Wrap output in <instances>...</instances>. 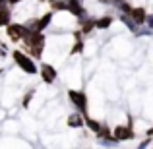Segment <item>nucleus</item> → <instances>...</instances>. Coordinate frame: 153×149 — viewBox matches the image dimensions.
<instances>
[{"instance_id":"9d476101","label":"nucleus","mask_w":153,"mask_h":149,"mask_svg":"<svg viewBox=\"0 0 153 149\" xmlns=\"http://www.w3.org/2000/svg\"><path fill=\"white\" fill-rule=\"evenodd\" d=\"M111 23H112V18H111V16L99 18V19H95V29H107Z\"/></svg>"},{"instance_id":"f257e3e1","label":"nucleus","mask_w":153,"mask_h":149,"mask_svg":"<svg viewBox=\"0 0 153 149\" xmlns=\"http://www.w3.org/2000/svg\"><path fill=\"white\" fill-rule=\"evenodd\" d=\"M14 60L23 72H27V74H37V66L33 64V60L27 54H23V52H19V50H14Z\"/></svg>"},{"instance_id":"0eeeda50","label":"nucleus","mask_w":153,"mask_h":149,"mask_svg":"<svg viewBox=\"0 0 153 149\" xmlns=\"http://www.w3.org/2000/svg\"><path fill=\"white\" fill-rule=\"evenodd\" d=\"M41 76H43V79H45L47 83H52L54 78H56V70L51 66V64H43L41 66Z\"/></svg>"},{"instance_id":"4be33fe9","label":"nucleus","mask_w":153,"mask_h":149,"mask_svg":"<svg viewBox=\"0 0 153 149\" xmlns=\"http://www.w3.org/2000/svg\"><path fill=\"white\" fill-rule=\"evenodd\" d=\"M101 4H111V0H99Z\"/></svg>"},{"instance_id":"f3484780","label":"nucleus","mask_w":153,"mask_h":149,"mask_svg":"<svg viewBox=\"0 0 153 149\" xmlns=\"http://www.w3.org/2000/svg\"><path fill=\"white\" fill-rule=\"evenodd\" d=\"M31 99H33V91H29V93H27L25 97H23V107H29Z\"/></svg>"},{"instance_id":"423d86ee","label":"nucleus","mask_w":153,"mask_h":149,"mask_svg":"<svg viewBox=\"0 0 153 149\" xmlns=\"http://www.w3.org/2000/svg\"><path fill=\"white\" fill-rule=\"evenodd\" d=\"M8 37L12 39V41H18V39H22V33H23V25H19V23H8Z\"/></svg>"},{"instance_id":"39448f33","label":"nucleus","mask_w":153,"mask_h":149,"mask_svg":"<svg viewBox=\"0 0 153 149\" xmlns=\"http://www.w3.org/2000/svg\"><path fill=\"white\" fill-rule=\"evenodd\" d=\"M128 16L132 18V21H134L136 25L146 23V10H143V8H132V10L128 12Z\"/></svg>"},{"instance_id":"412c9836","label":"nucleus","mask_w":153,"mask_h":149,"mask_svg":"<svg viewBox=\"0 0 153 149\" xmlns=\"http://www.w3.org/2000/svg\"><path fill=\"white\" fill-rule=\"evenodd\" d=\"M147 136H149V138H153V128H149V130H147Z\"/></svg>"},{"instance_id":"f8f14e48","label":"nucleus","mask_w":153,"mask_h":149,"mask_svg":"<svg viewBox=\"0 0 153 149\" xmlns=\"http://www.w3.org/2000/svg\"><path fill=\"white\" fill-rule=\"evenodd\" d=\"M8 23H10V12L4 4V6H0V25H8Z\"/></svg>"},{"instance_id":"7ed1b4c3","label":"nucleus","mask_w":153,"mask_h":149,"mask_svg":"<svg viewBox=\"0 0 153 149\" xmlns=\"http://www.w3.org/2000/svg\"><path fill=\"white\" fill-rule=\"evenodd\" d=\"M112 138L114 142H124V139H132L134 138V132H132V126H118L112 132Z\"/></svg>"},{"instance_id":"6ab92c4d","label":"nucleus","mask_w":153,"mask_h":149,"mask_svg":"<svg viewBox=\"0 0 153 149\" xmlns=\"http://www.w3.org/2000/svg\"><path fill=\"white\" fill-rule=\"evenodd\" d=\"M149 142H151V138H149V136H147V139H146V142L142 143V147H147V145H149Z\"/></svg>"},{"instance_id":"dca6fc26","label":"nucleus","mask_w":153,"mask_h":149,"mask_svg":"<svg viewBox=\"0 0 153 149\" xmlns=\"http://www.w3.org/2000/svg\"><path fill=\"white\" fill-rule=\"evenodd\" d=\"M83 50V43L82 41H78L76 43V47H72V54H76V52H82Z\"/></svg>"},{"instance_id":"2eb2a0df","label":"nucleus","mask_w":153,"mask_h":149,"mask_svg":"<svg viewBox=\"0 0 153 149\" xmlns=\"http://www.w3.org/2000/svg\"><path fill=\"white\" fill-rule=\"evenodd\" d=\"M52 8H58V10H66V2H60V0H49Z\"/></svg>"},{"instance_id":"f03ea898","label":"nucleus","mask_w":153,"mask_h":149,"mask_svg":"<svg viewBox=\"0 0 153 149\" xmlns=\"http://www.w3.org/2000/svg\"><path fill=\"white\" fill-rule=\"evenodd\" d=\"M68 97H70V101L76 105V107L79 108V110H85V105H87V97H85V93L83 91H68Z\"/></svg>"},{"instance_id":"a211bd4d","label":"nucleus","mask_w":153,"mask_h":149,"mask_svg":"<svg viewBox=\"0 0 153 149\" xmlns=\"http://www.w3.org/2000/svg\"><path fill=\"white\" fill-rule=\"evenodd\" d=\"M146 21L149 23V27L153 29V16H147V14H146Z\"/></svg>"},{"instance_id":"6e6552de","label":"nucleus","mask_w":153,"mask_h":149,"mask_svg":"<svg viewBox=\"0 0 153 149\" xmlns=\"http://www.w3.org/2000/svg\"><path fill=\"white\" fill-rule=\"evenodd\" d=\"M66 10H70L74 16H78V18H82V19H83V14H85L83 8L79 6V0H68L66 2Z\"/></svg>"},{"instance_id":"ddd939ff","label":"nucleus","mask_w":153,"mask_h":149,"mask_svg":"<svg viewBox=\"0 0 153 149\" xmlns=\"http://www.w3.org/2000/svg\"><path fill=\"white\" fill-rule=\"evenodd\" d=\"M120 19H122V21H124V23H126V25H128V29H130V31H134V33H136V31H138V29H136V27H138V25H136V23L132 21V18H130V16H126V14H124V16H122V18H120Z\"/></svg>"},{"instance_id":"4468645a","label":"nucleus","mask_w":153,"mask_h":149,"mask_svg":"<svg viewBox=\"0 0 153 149\" xmlns=\"http://www.w3.org/2000/svg\"><path fill=\"white\" fill-rule=\"evenodd\" d=\"M82 21H83V27H82L83 33H89V31H93V29H95V21H87L85 18H83Z\"/></svg>"},{"instance_id":"aec40b11","label":"nucleus","mask_w":153,"mask_h":149,"mask_svg":"<svg viewBox=\"0 0 153 149\" xmlns=\"http://www.w3.org/2000/svg\"><path fill=\"white\" fill-rule=\"evenodd\" d=\"M18 2H22V0H6V4H12V6H14V4H18Z\"/></svg>"},{"instance_id":"20e7f679","label":"nucleus","mask_w":153,"mask_h":149,"mask_svg":"<svg viewBox=\"0 0 153 149\" xmlns=\"http://www.w3.org/2000/svg\"><path fill=\"white\" fill-rule=\"evenodd\" d=\"M51 19H52V14H45L43 18L31 21V23H29V29H33V31H43V29H47V27H49V23H51Z\"/></svg>"},{"instance_id":"9b49d317","label":"nucleus","mask_w":153,"mask_h":149,"mask_svg":"<svg viewBox=\"0 0 153 149\" xmlns=\"http://www.w3.org/2000/svg\"><path fill=\"white\" fill-rule=\"evenodd\" d=\"M83 124H85L87 128H91V130H93L95 134H97V132L101 130V124H99L97 120H93V118H89V116H85V114H83Z\"/></svg>"},{"instance_id":"1a4fd4ad","label":"nucleus","mask_w":153,"mask_h":149,"mask_svg":"<svg viewBox=\"0 0 153 149\" xmlns=\"http://www.w3.org/2000/svg\"><path fill=\"white\" fill-rule=\"evenodd\" d=\"M68 126H70V128H82L83 126V116L70 114V116H68Z\"/></svg>"}]
</instances>
